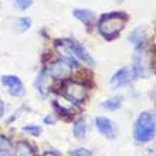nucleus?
<instances>
[{
    "mask_svg": "<svg viewBox=\"0 0 156 156\" xmlns=\"http://www.w3.org/2000/svg\"><path fill=\"white\" fill-rule=\"evenodd\" d=\"M126 23V14L123 13H109L101 17L98 23V30L104 37L114 38L118 36Z\"/></svg>",
    "mask_w": 156,
    "mask_h": 156,
    "instance_id": "obj_1",
    "label": "nucleus"
},
{
    "mask_svg": "<svg viewBox=\"0 0 156 156\" xmlns=\"http://www.w3.org/2000/svg\"><path fill=\"white\" fill-rule=\"evenodd\" d=\"M133 135L138 142H149L155 136V115L151 112H142L135 122Z\"/></svg>",
    "mask_w": 156,
    "mask_h": 156,
    "instance_id": "obj_2",
    "label": "nucleus"
},
{
    "mask_svg": "<svg viewBox=\"0 0 156 156\" xmlns=\"http://www.w3.org/2000/svg\"><path fill=\"white\" fill-rule=\"evenodd\" d=\"M64 91H66V95L68 98L75 104H80L87 97V91H85V87L80 84V82H75V81H68L64 87Z\"/></svg>",
    "mask_w": 156,
    "mask_h": 156,
    "instance_id": "obj_3",
    "label": "nucleus"
},
{
    "mask_svg": "<svg viewBox=\"0 0 156 156\" xmlns=\"http://www.w3.org/2000/svg\"><path fill=\"white\" fill-rule=\"evenodd\" d=\"M55 50H57V53L62 62H66L70 68H77L78 67L77 58H75V55L70 50V47L67 45L66 41H57V43H55Z\"/></svg>",
    "mask_w": 156,
    "mask_h": 156,
    "instance_id": "obj_4",
    "label": "nucleus"
},
{
    "mask_svg": "<svg viewBox=\"0 0 156 156\" xmlns=\"http://www.w3.org/2000/svg\"><path fill=\"white\" fill-rule=\"evenodd\" d=\"M133 77H146L148 75V64H146V53L144 48H139L133 58V68H131Z\"/></svg>",
    "mask_w": 156,
    "mask_h": 156,
    "instance_id": "obj_5",
    "label": "nucleus"
},
{
    "mask_svg": "<svg viewBox=\"0 0 156 156\" xmlns=\"http://www.w3.org/2000/svg\"><path fill=\"white\" fill-rule=\"evenodd\" d=\"M2 82L3 85H6L9 88V92L14 97H21L24 95V88H23V84L17 77L14 75H4L2 78Z\"/></svg>",
    "mask_w": 156,
    "mask_h": 156,
    "instance_id": "obj_6",
    "label": "nucleus"
},
{
    "mask_svg": "<svg viewBox=\"0 0 156 156\" xmlns=\"http://www.w3.org/2000/svg\"><path fill=\"white\" fill-rule=\"evenodd\" d=\"M95 125H97L98 131L101 132L104 136H107L109 139H114V138H115L116 129H115V125H114V122H112L111 119L104 118V116H98V118L95 119Z\"/></svg>",
    "mask_w": 156,
    "mask_h": 156,
    "instance_id": "obj_7",
    "label": "nucleus"
},
{
    "mask_svg": "<svg viewBox=\"0 0 156 156\" xmlns=\"http://www.w3.org/2000/svg\"><path fill=\"white\" fill-rule=\"evenodd\" d=\"M45 71H47V74H48L50 77L57 78V80H64V78H67L70 75L71 68L67 66L66 62L57 61V62H53V64L48 67V70H45Z\"/></svg>",
    "mask_w": 156,
    "mask_h": 156,
    "instance_id": "obj_8",
    "label": "nucleus"
},
{
    "mask_svg": "<svg viewBox=\"0 0 156 156\" xmlns=\"http://www.w3.org/2000/svg\"><path fill=\"white\" fill-rule=\"evenodd\" d=\"M66 43H67V45L70 47V50L73 51L74 55H77L80 60H82V61L85 62V64H88V66H94V60H92V57L88 54V51H87L80 43H77V41H71V40L66 41Z\"/></svg>",
    "mask_w": 156,
    "mask_h": 156,
    "instance_id": "obj_9",
    "label": "nucleus"
},
{
    "mask_svg": "<svg viewBox=\"0 0 156 156\" xmlns=\"http://www.w3.org/2000/svg\"><path fill=\"white\" fill-rule=\"evenodd\" d=\"M132 78H133L132 70L128 68V67H125V68H121L118 73L114 74V77H112V80H111V84H112V87H115V88L116 87H122V85L129 84V82L132 81Z\"/></svg>",
    "mask_w": 156,
    "mask_h": 156,
    "instance_id": "obj_10",
    "label": "nucleus"
},
{
    "mask_svg": "<svg viewBox=\"0 0 156 156\" xmlns=\"http://www.w3.org/2000/svg\"><path fill=\"white\" fill-rule=\"evenodd\" d=\"M54 105L60 112L64 114H75L77 112V105L75 102H73L71 99H67L64 97H55L54 99Z\"/></svg>",
    "mask_w": 156,
    "mask_h": 156,
    "instance_id": "obj_11",
    "label": "nucleus"
},
{
    "mask_svg": "<svg viewBox=\"0 0 156 156\" xmlns=\"http://www.w3.org/2000/svg\"><path fill=\"white\" fill-rule=\"evenodd\" d=\"M50 75L47 74V71L43 70L40 73V75L37 77V82H36V87H37V91L41 97H45L48 94V88H50Z\"/></svg>",
    "mask_w": 156,
    "mask_h": 156,
    "instance_id": "obj_12",
    "label": "nucleus"
},
{
    "mask_svg": "<svg viewBox=\"0 0 156 156\" xmlns=\"http://www.w3.org/2000/svg\"><path fill=\"white\" fill-rule=\"evenodd\" d=\"M74 16L85 24H92L95 21V14L91 10H87V9H75Z\"/></svg>",
    "mask_w": 156,
    "mask_h": 156,
    "instance_id": "obj_13",
    "label": "nucleus"
},
{
    "mask_svg": "<svg viewBox=\"0 0 156 156\" xmlns=\"http://www.w3.org/2000/svg\"><path fill=\"white\" fill-rule=\"evenodd\" d=\"M14 155V148L9 138L4 135H0V156H13Z\"/></svg>",
    "mask_w": 156,
    "mask_h": 156,
    "instance_id": "obj_14",
    "label": "nucleus"
},
{
    "mask_svg": "<svg viewBox=\"0 0 156 156\" xmlns=\"http://www.w3.org/2000/svg\"><path fill=\"white\" fill-rule=\"evenodd\" d=\"M145 36H146L145 29H144V27H142V29L139 27V29H135L131 34H129L128 40L131 41L133 45H140L142 43H144V40H145Z\"/></svg>",
    "mask_w": 156,
    "mask_h": 156,
    "instance_id": "obj_15",
    "label": "nucleus"
},
{
    "mask_svg": "<svg viewBox=\"0 0 156 156\" xmlns=\"http://www.w3.org/2000/svg\"><path fill=\"white\" fill-rule=\"evenodd\" d=\"M85 132H87V125L84 119H78L74 125V135L77 139H84L85 138Z\"/></svg>",
    "mask_w": 156,
    "mask_h": 156,
    "instance_id": "obj_16",
    "label": "nucleus"
},
{
    "mask_svg": "<svg viewBox=\"0 0 156 156\" xmlns=\"http://www.w3.org/2000/svg\"><path fill=\"white\" fill-rule=\"evenodd\" d=\"M16 156H34V151L29 144L20 142L16 148Z\"/></svg>",
    "mask_w": 156,
    "mask_h": 156,
    "instance_id": "obj_17",
    "label": "nucleus"
},
{
    "mask_svg": "<svg viewBox=\"0 0 156 156\" xmlns=\"http://www.w3.org/2000/svg\"><path fill=\"white\" fill-rule=\"evenodd\" d=\"M121 104H122V97H115V98L108 99L107 102H104L102 107L107 109H118L121 107Z\"/></svg>",
    "mask_w": 156,
    "mask_h": 156,
    "instance_id": "obj_18",
    "label": "nucleus"
},
{
    "mask_svg": "<svg viewBox=\"0 0 156 156\" xmlns=\"http://www.w3.org/2000/svg\"><path fill=\"white\" fill-rule=\"evenodd\" d=\"M16 26L20 31H24V30H27L31 26V20H30L29 17H20V19H17Z\"/></svg>",
    "mask_w": 156,
    "mask_h": 156,
    "instance_id": "obj_19",
    "label": "nucleus"
},
{
    "mask_svg": "<svg viewBox=\"0 0 156 156\" xmlns=\"http://www.w3.org/2000/svg\"><path fill=\"white\" fill-rule=\"evenodd\" d=\"M14 2V6L17 9H20V10H24V9L30 7L31 3H33V0H13Z\"/></svg>",
    "mask_w": 156,
    "mask_h": 156,
    "instance_id": "obj_20",
    "label": "nucleus"
},
{
    "mask_svg": "<svg viewBox=\"0 0 156 156\" xmlns=\"http://www.w3.org/2000/svg\"><path fill=\"white\" fill-rule=\"evenodd\" d=\"M23 131H24L26 133H30V135H33V136H38L41 133V129L38 126H24Z\"/></svg>",
    "mask_w": 156,
    "mask_h": 156,
    "instance_id": "obj_21",
    "label": "nucleus"
},
{
    "mask_svg": "<svg viewBox=\"0 0 156 156\" xmlns=\"http://www.w3.org/2000/svg\"><path fill=\"white\" fill-rule=\"evenodd\" d=\"M73 156H92V153H91L88 149L80 148V149H77V151L73 152Z\"/></svg>",
    "mask_w": 156,
    "mask_h": 156,
    "instance_id": "obj_22",
    "label": "nucleus"
},
{
    "mask_svg": "<svg viewBox=\"0 0 156 156\" xmlns=\"http://www.w3.org/2000/svg\"><path fill=\"white\" fill-rule=\"evenodd\" d=\"M54 121H55V119H54V116H45V119H44V122L45 123H54Z\"/></svg>",
    "mask_w": 156,
    "mask_h": 156,
    "instance_id": "obj_23",
    "label": "nucleus"
},
{
    "mask_svg": "<svg viewBox=\"0 0 156 156\" xmlns=\"http://www.w3.org/2000/svg\"><path fill=\"white\" fill-rule=\"evenodd\" d=\"M3 111H4V105H3V101L0 99V116L3 115Z\"/></svg>",
    "mask_w": 156,
    "mask_h": 156,
    "instance_id": "obj_24",
    "label": "nucleus"
},
{
    "mask_svg": "<svg viewBox=\"0 0 156 156\" xmlns=\"http://www.w3.org/2000/svg\"><path fill=\"white\" fill-rule=\"evenodd\" d=\"M43 156H58V155L55 152H47V153H44Z\"/></svg>",
    "mask_w": 156,
    "mask_h": 156,
    "instance_id": "obj_25",
    "label": "nucleus"
}]
</instances>
